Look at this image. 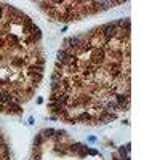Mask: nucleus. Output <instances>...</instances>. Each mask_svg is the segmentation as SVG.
I'll use <instances>...</instances> for the list:
<instances>
[{
	"label": "nucleus",
	"instance_id": "obj_3",
	"mask_svg": "<svg viewBox=\"0 0 160 160\" xmlns=\"http://www.w3.org/2000/svg\"><path fill=\"white\" fill-rule=\"evenodd\" d=\"M119 152L122 154V155L128 154V152H130V144H127V146H123V147H119Z\"/></svg>",
	"mask_w": 160,
	"mask_h": 160
},
{
	"label": "nucleus",
	"instance_id": "obj_8",
	"mask_svg": "<svg viewBox=\"0 0 160 160\" xmlns=\"http://www.w3.org/2000/svg\"><path fill=\"white\" fill-rule=\"evenodd\" d=\"M123 160H130V157H127V159H123Z\"/></svg>",
	"mask_w": 160,
	"mask_h": 160
},
{
	"label": "nucleus",
	"instance_id": "obj_6",
	"mask_svg": "<svg viewBox=\"0 0 160 160\" xmlns=\"http://www.w3.org/2000/svg\"><path fill=\"white\" fill-rule=\"evenodd\" d=\"M87 152H88L90 155H96V154H98V151H96V149H87Z\"/></svg>",
	"mask_w": 160,
	"mask_h": 160
},
{
	"label": "nucleus",
	"instance_id": "obj_7",
	"mask_svg": "<svg viewBox=\"0 0 160 160\" xmlns=\"http://www.w3.org/2000/svg\"><path fill=\"white\" fill-rule=\"evenodd\" d=\"M2 11H3V5H0V18H2Z\"/></svg>",
	"mask_w": 160,
	"mask_h": 160
},
{
	"label": "nucleus",
	"instance_id": "obj_2",
	"mask_svg": "<svg viewBox=\"0 0 160 160\" xmlns=\"http://www.w3.org/2000/svg\"><path fill=\"white\" fill-rule=\"evenodd\" d=\"M91 120H93V115L90 114V112H82L79 115H75V122H85V123H91Z\"/></svg>",
	"mask_w": 160,
	"mask_h": 160
},
{
	"label": "nucleus",
	"instance_id": "obj_5",
	"mask_svg": "<svg viewBox=\"0 0 160 160\" xmlns=\"http://www.w3.org/2000/svg\"><path fill=\"white\" fill-rule=\"evenodd\" d=\"M54 133V130L53 128H48V130H45L43 133H42V136H47V138H50V136H53Z\"/></svg>",
	"mask_w": 160,
	"mask_h": 160
},
{
	"label": "nucleus",
	"instance_id": "obj_1",
	"mask_svg": "<svg viewBox=\"0 0 160 160\" xmlns=\"http://www.w3.org/2000/svg\"><path fill=\"white\" fill-rule=\"evenodd\" d=\"M24 64H29V62H27V59L21 58V56H13L10 59V66L11 67H22Z\"/></svg>",
	"mask_w": 160,
	"mask_h": 160
},
{
	"label": "nucleus",
	"instance_id": "obj_4",
	"mask_svg": "<svg viewBox=\"0 0 160 160\" xmlns=\"http://www.w3.org/2000/svg\"><path fill=\"white\" fill-rule=\"evenodd\" d=\"M40 144H42V134H37L35 139H34V146H35V147H40Z\"/></svg>",
	"mask_w": 160,
	"mask_h": 160
}]
</instances>
